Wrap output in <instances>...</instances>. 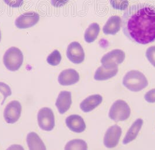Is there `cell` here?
Here are the masks:
<instances>
[{
	"mask_svg": "<svg viewBox=\"0 0 155 150\" xmlns=\"http://www.w3.org/2000/svg\"><path fill=\"white\" fill-rule=\"evenodd\" d=\"M125 36L140 45L155 42V7L145 3L127 8L121 19Z\"/></svg>",
	"mask_w": 155,
	"mask_h": 150,
	"instance_id": "obj_1",
	"label": "cell"
},
{
	"mask_svg": "<svg viewBox=\"0 0 155 150\" xmlns=\"http://www.w3.org/2000/svg\"><path fill=\"white\" fill-rule=\"evenodd\" d=\"M26 142L30 150H46V147L38 134L35 132L27 135Z\"/></svg>",
	"mask_w": 155,
	"mask_h": 150,
	"instance_id": "obj_17",
	"label": "cell"
},
{
	"mask_svg": "<svg viewBox=\"0 0 155 150\" xmlns=\"http://www.w3.org/2000/svg\"><path fill=\"white\" fill-rule=\"evenodd\" d=\"M4 2L12 8H18L23 3V0H3Z\"/></svg>",
	"mask_w": 155,
	"mask_h": 150,
	"instance_id": "obj_25",
	"label": "cell"
},
{
	"mask_svg": "<svg viewBox=\"0 0 155 150\" xmlns=\"http://www.w3.org/2000/svg\"><path fill=\"white\" fill-rule=\"evenodd\" d=\"M121 26V19L118 16H111L103 26V32L105 35H114L120 31Z\"/></svg>",
	"mask_w": 155,
	"mask_h": 150,
	"instance_id": "obj_15",
	"label": "cell"
},
{
	"mask_svg": "<svg viewBox=\"0 0 155 150\" xmlns=\"http://www.w3.org/2000/svg\"><path fill=\"white\" fill-rule=\"evenodd\" d=\"M131 115V109L127 103L123 100H117L113 103L109 111V116L118 122L126 120Z\"/></svg>",
	"mask_w": 155,
	"mask_h": 150,
	"instance_id": "obj_4",
	"label": "cell"
},
{
	"mask_svg": "<svg viewBox=\"0 0 155 150\" xmlns=\"http://www.w3.org/2000/svg\"><path fill=\"white\" fill-rule=\"evenodd\" d=\"M67 126L75 133H81L86 129L85 122L83 118L78 115H72L67 117L65 120Z\"/></svg>",
	"mask_w": 155,
	"mask_h": 150,
	"instance_id": "obj_12",
	"label": "cell"
},
{
	"mask_svg": "<svg viewBox=\"0 0 155 150\" xmlns=\"http://www.w3.org/2000/svg\"><path fill=\"white\" fill-rule=\"evenodd\" d=\"M38 121L41 129L50 132L55 126V117L53 111L48 108H43L40 109L38 114Z\"/></svg>",
	"mask_w": 155,
	"mask_h": 150,
	"instance_id": "obj_6",
	"label": "cell"
},
{
	"mask_svg": "<svg viewBox=\"0 0 155 150\" xmlns=\"http://www.w3.org/2000/svg\"><path fill=\"white\" fill-rule=\"evenodd\" d=\"M65 150H87V143L81 139L72 140L67 142L65 147Z\"/></svg>",
	"mask_w": 155,
	"mask_h": 150,
	"instance_id": "obj_20",
	"label": "cell"
},
{
	"mask_svg": "<svg viewBox=\"0 0 155 150\" xmlns=\"http://www.w3.org/2000/svg\"><path fill=\"white\" fill-rule=\"evenodd\" d=\"M146 57L148 61L155 67V46L147 48L146 52Z\"/></svg>",
	"mask_w": 155,
	"mask_h": 150,
	"instance_id": "obj_24",
	"label": "cell"
},
{
	"mask_svg": "<svg viewBox=\"0 0 155 150\" xmlns=\"http://www.w3.org/2000/svg\"><path fill=\"white\" fill-rule=\"evenodd\" d=\"M0 92L4 96V99L1 105H2L5 102L6 98L12 95V91L11 88L7 84L0 82Z\"/></svg>",
	"mask_w": 155,
	"mask_h": 150,
	"instance_id": "obj_23",
	"label": "cell"
},
{
	"mask_svg": "<svg viewBox=\"0 0 155 150\" xmlns=\"http://www.w3.org/2000/svg\"><path fill=\"white\" fill-rule=\"evenodd\" d=\"M118 71V67L113 69H106L103 66L99 67L95 72L94 78L96 81H105L116 76Z\"/></svg>",
	"mask_w": 155,
	"mask_h": 150,
	"instance_id": "obj_18",
	"label": "cell"
},
{
	"mask_svg": "<svg viewBox=\"0 0 155 150\" xmlns=\"http://www.w3.org/2000/svg\"><path fill=\"white\" fill-rule=\"evenodd\" d=\"M72 104L71 93L69 91H63L60 92L55 102L58 112L60 114H64L69 110Z\"/></svg>",
	"mask_w": 155,
	"mask_h": 150,
	"instance_id": "obj_13",
	"label": "cell"
},
{
	"mask_svg": "<svg viewBox=\"0 0 155 150\" xmlns=\"http://www.w3.org/2000/svg\"><path fill=\"white\" fill-rule=\"evenodd\" d=\"M144 98L149 103H155V88L149 91L144 96Z\"/></svg>",
	"mask_w": 155,
	"mask_h": 150,
	"instance_id": "obj_26",
	"label": "cell"
},
{
	"mask_svg": "<svg viewBox=\"0 0 155 150\" xmlns=\"http://www.w3.org/2000/svg\"><path fill=\"white\" fill-rule=\"evenodd\" d=\"M100 32V26L97 23L91 24L86 30L84 34V39L87 43L94 42Z\"/></svg>",
	"mask_w": 155,
	"mask_h": 150,
	"instance_id": "obj_19",
	"label": "cell"
},
{
	"mask_svg": "<svg viewBox=\"0 0 155 150\" xmlns=\"http://www.w3.org/2000/svg\"><path fill=\"white\" fill-rule=\"evenodd\" d=\"M1 31H0V42H1Z\"/></svg>",
	"mask_w": 155,
	"mask_h": 150,
	"instance_id": "obj_28",
	"label": "cell"
},
{
	"mask_svg": "<svg viewBox=\"0 0 155 150\" xmlns=\"http://www.w3.org/2000/svg\"><path fill=\"white\" fill-rule=\"evenodd\" d=\"M122 134L121 128L115 125L109 128L104 137V144L108 148H113L118 145Z\"/></svg>",
	"mask_w": 155,
	"mask_h": 150,
	"instance_id": "obj_9",
	"label": "cell"
},
{
	"mask_svg": "<svg viewBox=\"0 0 155 150\" xmlns=\"http://www.w3.org/2000/svg\"><path fill=\"white\" fill-rule=\"evenodd\" d=\"M103 101V98L100 95H92L88 96L80 104L81 110L85 112H90L97 108Z\"/></svg>",
	"mask_w": 155,
	"mask_h": 150,
	"instance_id": "obj_14",
	"label": "cell"
},
{
	"mask_svg": "<svg viewBox=\"0 0 155 150\" xmlns=\"http://www.w3.org/2000/svg\"><path fill=\"white\" fill-rule=\"evenodd\" d=\"M111 5L113 8L117 10H125L128 5V0H110Z\"/></svg>",
	"mask_w": 155,
	"mask_h": 150,
	"instance_id": "obj_22",
	"label": "cell"
},
{
	"mask_svg": "<svg viewBox=\"0 0 155 150\" xmlns=\"http://www.w3.org/2000/svg\"><path fill=\"white\" fill-rule=\"evenodd\" d=\"M124 87L132 92H139L148 85V81L145 75L138 70L128 72L123 79Z\"/></svg>",
	"mask_w": 155,
	"mask_h": 150,
	"instance_id": "obj_2",
	"label": "cell"
},
{
	"mask_svg": "<svg viewBox=\"0 0 155 150\" xmlns=\"http://www.w3.org/2000/svg\"><path fill=\"white\" fill-rule=\"evenodd\" d=\"M67 56L72 63L78 64L84 61L85 55L81 44L77 42H73L68 46Z\"/></svg>",
	"mask_w": 155,
	"mask_h": 150,
	"instance_id": "obj_8",
	"label": "cell"
},
{
	"mask_svg": "<svg viewBox=\"0 0 155 150\" xmlns=\"http://www.w3.org/2000/svg\"><path fill=\"white\" fill-rule=\"evenodd\" d=\"M70 0H51V5L54 7H61L66 4Z\"/></svg>",
	"mask_w": 155,
	"mask_h": 150,
	"instance_id": "obj_27",
	"label": "cell"
},
{
	"mask_svg": "<svg viewBox=\"0 0 155 150\" xmlns=\"http://www.w3.org/2000/svg\"><path fill=\"white\" fill-rule=\"evenodd\" d=\"M62 59L61 55L58 50H55L47 58V62L52 66L58 65Z\"/></svg>",
	"mask_w": 155,
	"mask_h": 150,
	"instance_id": "obj_21",
	"label": "cell"
},
{
	"mask_svg": "<svg viewBox=\"0 0 155 150\" xmlns=\"http://www.w3.org/2000/svg\"><path fill=\"white\" fill-rule=\"evenodd\" d=\"M143 123V120L141 118H138L136 121L134 122L132 126L129 128L123 139V143L124 144H127L137 138L140 130L142 128Z\"/></svg>",
	"mask_w": 155,
	"mask_h": 150,
	"instance_id": "obj_16",
	"label": "cell"
},
{
	"mask_svg": "<svg viewBox=\"0 0 155 150\" xmlns=\"http://www.w3.org/2000/svg\"><path fill=\"white\" fill-rule=\"evenodd\" d=\"M79 80V75L77 71L72 68L67 69L60 74L58 81L60 85L63 86H68L74 85Z\"/></svg>",
	"mask_w": 155,
	"mask_h": 150,
	"instance_id": "obj_11",
	"label": "cell"
},
{
	"mask_svg": "<svg viewBox=\"0 0 155 150\" xmlns=\"http://www.w3.org/2000/svg\"><path fill=\"white\" fill-rule=\"evenodd\" d=\"M22 105L17 101H12L8 103L4 112V118L9 124L16 123L21 117Z\"/></svg>",
	"mask_w": 155,
	"mask_h": 150,
	"instance_id": "obj_7",
	"label": "cell"
},
{
	"mask_svg": "<svg viewBox=\"0 0 155 150\" xmlns=\"http://www.w3.org/2000/svg\"><path fill=\"white\" fill-rule=\"evenodd\" d=\"M40 16L35 12H29L22 14L16 19L15 24L19 29H27L35 26L39 22Z\"/></svg>",
	"mask_w": 155,
	"mask_h": 150,
	"instance_id": "obj_10",
	"label": "cell"
},
{
	"mask_svg": "<svg viewBox=\"0 0 155 150\" xmlns=\"http://www.w3.org/2000/svg\"><path fill=\"white\" fill-rule=\"evenodd\" d=\"M125 54L122 50L115 49L103 56L101 59L102 66L106 69H113L118 67V65L123 63Z\"/></svg>",
	"mask_w": 155,
	"mask_h": 150,
	"instance_id": "obj_5",
	"label": "cell"
},
{
	"mask_svg": "<svg viewBox=\"0 0 155 150\" xmlns=\"http://www.w3.org/2000/svg\"><path fill=\"white\" fill-rule=\"evenodd\" d=\"M23 62V55L21 50L15 47L9 48L3 57V63L8 70H18Z\"/></svg>",
	"mask_w": 155,
	"mask_h": 150,
	"instance_id": "obj_3",
	"label": "cell"
}]
</instances>
